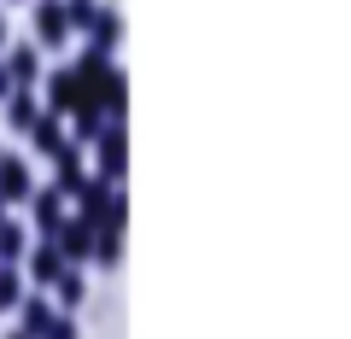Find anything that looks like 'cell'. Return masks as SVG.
Returning a JSON list of instances; mask_svg holds the SVG:
<instances>
[{
	"mask_svg": "<svg viewBox=\"0 0 351 339\" xmlns=\"http://www.w3.org/2000/svg\"><path fill=\"white\" fill-rule=\"evenodd\" d=\"M76 71H82V105H100L106 117H129V82H123V71L112 64V53L82 47Z\"/></svg>",
	"mask_w": 351,
	"mask_h": 339,
	"instance_id": "6da1fadb",
	"label": "cell"
},
{
	"mask_svg": "<svg viewBox=\"0 0 351 339\" xmlns=\"http://www.w3.org/2000/svg\"><path fill=\"white\" fill-rule=\"evenodd\" d=\"M94 170H100V181H123L129 176V123L123 117H112V123L100 129V140H94Z\"/></svg>",
	"mask_w": 351,
	"mask_h": 339,
	"instance_id": "7a4b0ae2",
	"label": "cell"
},
{
	"mask_svg": "<svg viewBox=\"0 0 351 339\" xmlns=\"http://www.w3.org/2000/svg\"><path fill=\"white\" fill-rule=\"evenodd\" d=\"M53 240H59L64 264H94V240H100V228H94V223H82V216L71 211V216H64V228H59Z\"/></svg>",
	"mask_w": 351,
	"mask_h": 339,
	"instance_id": "3957f363",
	"label": "cell"
},
{
	"mask_svg": "<svg viewBox=\"0 0 351 339\" xmlns=\"http://www.w3.org/2000/svg\"><path fill=\"white\" fill-rule=\"evenodd\" d=\"M76 105H82V71H76V64H59V71H47V112L71 117Z\"/></svg>",
	"mask_w": 351,
	"mask_h": 339,
	"instance_id": "277c9868",
	"label": "cell"
},
{
	"mask_svg": "<svg viewBox=\"0 0 351 339\" xmlns=\"http://www.w3.org/2000/svg\"><path fill=\"white\" fill-rule=\"evenodd\" d=\"M36 47H64L71 41V18H64V0H36Z\"/></svg>",
	"mask_w": 351,
	"mask_h": 339,
	"instance_id": "5b68a950",
	"label": "cell"
},
{
	"mask_svg": "<svg viewBox=\"0 0 351 339\" xmlns=\"http://www.w3.org/2000/svg\"><path fill=\"white\" fill-rule=\"evenodd\" d=\"M64 205H71V199H64L59 188H36V193H29V216H36L41 240H53V234H59V228H64V216H71V211H64Z\"/></svg>",
	"mask_w": 351,
	"mask_h": 339,
	"instance_id": "8992f818",
	"label": "cell"
},
{
	"mask_svg": "<svg viewBox=\"0 0 351 339\" xmlns=\"http://www.w3.org/2000/svg\"><path fill=\"white\" fill-rule=\"evenodd\" d=\"M82 181H88V170H82V147H76V140H64V147L53 152V188H59L64 199H76V193H82Z\"/></svg>",
	"mask_w": 351,
	"mask_h": 339,
	"instance_id": "52a82bcc",
	"label": "cell"
},
{
	"mask_svg": "<svg viewBox=\"0 0 351 339\" xmlns=\"http://www.w3.org/2000/svg\"><path fill=\"white\" fill-rule=\"evenodd\" d=\"M24 269H29V281H36V287H53V281L64 275L59 240H36V251H24Z\"/></svg>",
	"mask_w": 351,
	"mask_h": 339,
	"instance_id": "ba28073f",
	"label": "cell"
},
{
	"mask_svg": "<svg viewBox=\"0 0 351 339\" xmlns=\"http://www.w3.org/2000/svg\"><path fill=\"white\" fill-rule=\"evenodd\" d=\"M59 322V304L53 299H41V287L36 292H24V304H18V327H24L29 339H47V327Z\"/></svg>",
	"mask_w": 351,
	"mask_h": 339,
	"instance_id": "9c48e42d",
	"label": "cell"
},
{
	"mask_svg": "<svg viewBox=\"0 0 351 339\" xmlns=\"http://www.w3.org/2000/svg\"><path fill=\"white\" fill-rule=\"evenodd\" d=\"M36 193V176H29V158H0V199L24 205Z\"/></svg>",
	"mask_w": 351,
	"mask_h": 339,
	"instance_id": "30bf717a",
	"label": "cell"
},
{
	"mask_svg": "<svg viewBox=\"0 0 351 339\" xmlns=\"http://www.w3.org/2000/svg\"><path fill=\"white\" fill-rule=\"evenodd\" d=\"M36 117H41L36 88H12V94H6V123H12L18 135H29V129H36Z\"/></svg>",
	"mask_w": 351,
	"mask_h": 339,
	"instance_id": "8fae6325",
	"label": "cell"
},
{
	"mask_svg": "<svg viewBox=\"0 0 351 339\" xmlns=\"http://www.w3.org/2000/svg\"><path fill=\"white\" fill-rule=\"evenodd\" d=\"M29 140H36L41 158H53V152L71 140V135H64V117H59V112H41V117H36V129H29Z\"/></svg>",
	"mask_w": 351,
	"mask_h": 339,
	"instance_id": "7c38bea8",
	"label": "cell"
},
{
	"mask_svg": "<svg viewBox=\"0 0 351 339\" xmlns=\"http://www.w3.org/2000/svg\"><path fill=\"white\" fill-rule=\"evenodd\" d=\"M106 123H112V117H106L100 105H76V112H71V140H76V147H94Z\"/></svg>",
	"mask_w": 351,
	"mask_h": 339,
	"instance_id": "4fadbf2b",
	"label": "cell"
},
{
	"mask_svg": "<svg viewBox=\"0 0 351 339\" xmlns=\"http://www.w3.org/2000/svg\"><path fill=\"white\" fill-rule=\"evenodd\" d=\"M53 292H59V310H82V299H88V281H82V264H64V275L53 281Z\"/></svg>",
	"mask_w": 351,
	"mask_h": 339,
	"instance_id": "5bb4252c",
	"label": "cell"
},
{
	"mask_svg": "<svg viewBox=\"0 0 351 339\" xmlns=\"http://www.w3.org/2000/svg\"><path fill=\"white\" fill-rule=\"evenodd\" d=\"M117 41H123V24H117V12L112 6H100V18L88 24V47H100V53H112Z\"/></svg>",
	"mask_w": 351,
	"mask_h": 339,
	"instance_id": "9a60e30c",
	"label": "cell"
},
{
	"mask_svg": "<svg viewBox=\"0 0 351 339\" xmlns=\"http://www.w3.org/2000/svg\"><path fill=\"white\" fill-rule=\"evenodd\" d=\"M6 71H12L18 88H36V76H41V64H36V41H29V47H12V53H6Z\"/></svg>",
	"mask_w": 351,
	"mask_h": 339,
	"instance_id": "2e32d148",
	"label": "cell"
},
{
	"mask_svg": "<svg viewBox=\"0 0 351 339\" xmlns=\"http://www.w3.org/2000/svg\"><path fill=\"white\" fill-rule=\"evenodd\" d=\"M24 251H29V234L6 216V223H0V264H24Z\"/></svg>",
	"mask_w": 351,
	"mask_h": 339,
	"instance_id": "e0dca14e",
	"label": "cell"
},
{
	"mask_svg": "<svg viewBox=\"0 0 351 339\" xmlns=\"http://www.w3.org/2000/svg\"><path fill=\"white\" fill-rule=\"evenodd\" d=\"M18 304H24V269L0 264V310H18Z\"/></svg>",
	"mask_w": 351,
	"mask_h": 339,
	"instance_id": "ac0fdd59",
	"label": "cell"
},
{
	"mask_svg": "<svg viewBox=\"0 0 351 339\" xmlns=\"http://www.w3.org/2000/svg\"><path fill=\"white\" fill-rule=\"evenodd\" d=\"M123 258V228H100V240H94V264H117Z\"/></svg>",
	"mask_w": 351,
	"mask_h": 339,
	"instance_id": "d6986e66",
	"label": "cell"
},
{
	"mask_svg": "<svg viewBox=\"0 0 351 339\" xmlns=\"http://www.w3.org/2000/svg\"><path fill=\"white\" fill-rule=\"evenodd\" d=\"M64 18H71V36H76V29L88 36V24L100 18V6H94V0H64Z\"/></svg>",
	"mask_w": 351,
	"mask_h": 339,
	"instance_id": "ffe728a7",
	"label": "cell"
},
{
	"mask_svg": "<svg viewBox=\"0 0 351 339\" xmlns=\"http://www.w3.org/2000/svg\"><path fill=\"white\" fill-rule=\"evenodd\" d=\"M47 339H76V322H71V310H59V322L47 327Z\"/></svg>",
	"mask_w": 351,
	"mask_h": 339,
	"instance_id": "44dd1931",
	"label": "cell"
},
{
	"mask_svg": "<svg viewBox=\"0 0 351 339\" xmlns=\"http://www.w3.org/2000/svg\"><path fill=\"white\" fill-rule=\"evenodd\" d=\"M12 88H18V82H12V71H6V59H0V100H6Z\"/></svg>",
	"mask_w": 351,
	"mask_h": 339,
	"instance_id": "7402d4cb",
	"label": "cell"
},
{
	"mask_svg": "<svg viewBox=\"0 0 351 339\" xmlns=\"http://www.w3.org/2000/svg\"><path fill=\"white\" fill-rule=\"evenodd\" d=\"M0 47H6V18H0Z\"/></svg>",
	"mask_w": 351,
	"mask_h": 339,
	"instance_id": "603a6c76",
	"label": "cell"
},
{
	"mask_svg": "<svg viewBox=\"0 0 351 339\" xmlns=\"http://www.w3.org/2000/svg\"><path fill=\"white\" fill-rule=\"evenodd\" d=\"M6 339H29V334H24V327H18V334H6Z\"/></svg>",
	"mask_w": 351,
	"mask_h": 339,
	"instance_id": "cb8c5ba5",
	"label": "cell"
},
{
	"mask_svg": "<svg viewBox=\"0 0 351 339\" xmlns=\"http://www.w3.org/2000/svg\"><path fill=\"white\" fill-rule=\"evenodd\" d=\"M0 223H6V199H0Z\"/></svg>",
	"mask_w": 351,
	"mask_h": 339,
	"instance_id": "d4e9b609",
	"label": "cell"
},
{
	"mask_svg": "<svg viewBox=\"0 0 351 339\" xmlns=\"http://www.w3.org/2000/svg\"><path fill=\"white\" fill-rule=\"evenodd\" d=\"M0 158H6V152H0Z\"/></svg>",
	"mask_w": 351,
	"mask_h": 339,
	"instance_id": "484cf974",
	"label": "cell"
}]
</instances>
